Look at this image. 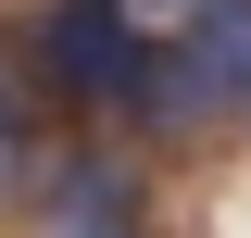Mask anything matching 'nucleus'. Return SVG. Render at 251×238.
<instances>
[{
	"mask_svg": "<svg viewBox=\"0 0 251 238\" xmlns=\"http://www.w3.org/2000/svg\"><path fill=\"white\" fill-rule=\"evenodd\" d=\"M38 238H138V163L126 150H63L38 176Z\"/></svg>",
	"mask_w": 251,
	"mask_h": 238,
	"instance_id": "3",
	"label": "nucleus"
},
{
	"mask_svg": "<svg viewBox=\"0 0 251 238\" xmlns=\"http://www.w3.org/2000/svg\"><path fill=\"white\" fill-rule=\"evenodd\" d=\"M25 163H38V125H25V88L0 75V201L25 188Z\"/></svg>",
	"mask_w": 251,
	"mask_h": 238,
	"instance_id": "4",
	"label": "nucleus"
},
{
	"mask_svg": "<svg viewBox=\"0 0 251 238\" xmlns=\"http://www.w3.org/2000/svg\"><path fill=\"white\" fill-rule=\"evenodd\" d=\"M239 100H251V0L214 13V25H176L138 75V113H163V125H214Z\"/></svg>",
	"mask_w": 251,
	"mask_h": 238,
	"instance_id": "2",
	"label": "nucleus"
},
{
	"mask_svg": "<svg viewBox=\"0 0 251 238\" xmlns=\"http://www.w3.org/2000/svg\"><path fill=\"white\" fill-rule=\"evenodd\" d=\"M163 13H176V25H214V13H239V0H163Z\"/></svg>",
	"mask_w": 251,
	"mask_h": 238,
	"instance_id": "5",
	"label": "nucleus"
},
{
	"mask_svg": "<svg viewBox=\"0 0 251 238\" xmlns=\"http://www.w3.org/2000/svg\"><path fill=\"white\" fill-rule=\"evenodd\" d=\"M25 50H38V88L63 100H138V75H151V38L126 0H50Z\"/></svg>",
	"mask_w": 251,
	"mask_h": 238,
	"instance_id": "1",
	"label": "nucleus"
}]
</instances>
